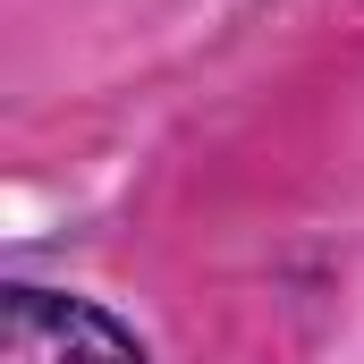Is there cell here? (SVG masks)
Instances as JSON below:
<instances>
[{
  "label": "cell",
  "mask_w": 364,
  "mask_h": 364,
  "mask_svg": "<svg viewBox=\"0 0 364 364\" xmlns=\"http://www.w3.org/2000/svg\"><path fill=\"white\" fill-rule=\"evenodd\" d=\"M0 364H153V356H144V339H136L119 314H102L93 296L9 279V288H0Z\"/></svg>",
  "instance_id": "1"
}]
</instances>
